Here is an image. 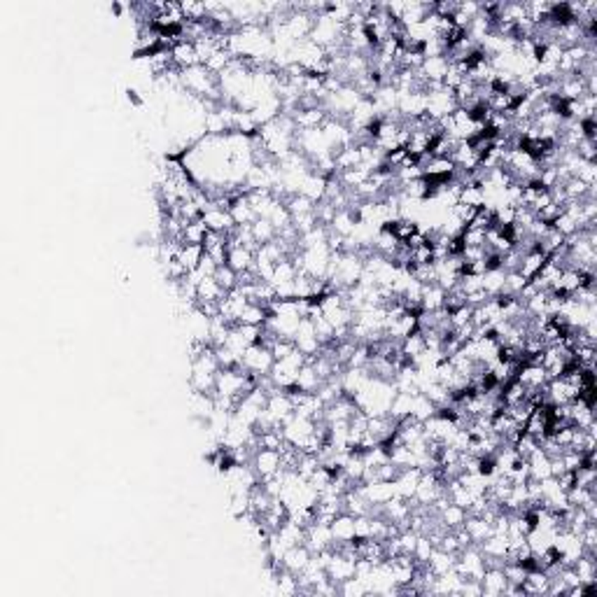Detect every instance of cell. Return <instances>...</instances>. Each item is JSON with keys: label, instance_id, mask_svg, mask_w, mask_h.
<instances>
[{"label": "cell", "instance_id": "obj_14", "mask_svg": "<svg viewBox=\"0 0 597 597\" xmlns=\"http://www.w3.org/2000/svg\"><path fill=\"white\" fill-rule=\"evenodd\" d=\"M455 558H457V555H453V553H446V550H441V548H434L424 567H427L434 576H441V574H446V572H450V569L455 567Z\"/></svg>", "mask_w": 597, "mask_h": 597}, {"label": "cell", "instance_id": "obj_5", "mask_svg": "<svg viewBox=\"0 0 597 597\" xmlns=\"http://www.w3.org/2000/svg\"><path fill=\"white\" fill-rule=\"evenodd\" d=\"M201 222L208 231H217V234H229L236 227L234 217H231V212L227 208H208L201 215Z\"/></svg>", "mask_w": 597, "mask_h": 597}, {"label": "cell", "instance_id": "obj_12", "mask_svg": "<svg viewBox=\"0 0 597 597\" xmlns=\"http://www.w3.org/2000/svg\"><path fill=\"white\" fill-rule=\"evenodd\" d=\"M436 514H439L441 525L446 530H460L464 525V520H467V516H469L467 509L457 507V504H453V502H448L446 507H441Z\"/></svg>", "mask_w": 597, "mask_h": 597}, {"label": "cell", "instance_id": "obj_20", "mask_svg": "<svg viewBox=\"0 0 597 597\" xmlns=\"http://www.w3.org/2000/svg\"><path fill=\"white\" fill-rule=\"evenodd\" d=\"M205 234H208V229H205V224L201 220H194V222L184 224L182 245H203Z\"/></svg>", "mask_w": 597, "mask_h": 597}, {"label": "cell", "instance_id": "obj_21", "mask_svg": "<svg viewBox=\"0 0 597 597\" xmlns=\"http://www.w3.org/2000/svg\"><path fill=\"white\" fill-rule=\"evenodd\" d=\"M215 280L220 282V287L224 292H231V289H236V285H238V273H236V271H231L227 264H224V266H220L215 271Z\"/></svg>", "mask_w": 597, "mask_h": 597}, {"label": "cell", "instance_id": "obj_16", "mask_svg": "<svg viewBox=\"0 0 597 597\" xmlns=\"http://www.w3.org/2000/svg\"><path fill=\"white\" fill-rule=\"evenodd\" d=\"M269 317V308L260 306V303H248L245 310L238 317V324H250V327H264Z\"/></svg>", "mask_w": 597, "mask_h": 597}, {"label": "cell", "instance_id": "obj_15", "mask_svg": "<svg viewBox=\"0 0 597 597\" xmlns=\"http://www.w3.org/2000/svg\"><path fill=\"white\" fill-rule=\"evenodd\" d=\"M443 298H446V289H441L436 282L422 285V294H420V308L422 310H441Z\"/></svg>", "mask_w": 597, "mask_h": 597}, {"label": "cell", "instance_id": "obj_1", "mask_svg": "<svg viewBox=\"0 0 597 597\" xmlns=\"http://www.w3.org/2000/svg\"><path fill=\"white\" fill-rule=\"evenodd\" d=\"M273 353L264 346V343H255L245 350V355L241 357V364L238 367L245 369L248 374H255V376H266L271 367H273Z\"/></svg>", "mask_w": 597, "mask_h": 597}, {"label": "cell", "instance_id": "obj_2", "mask_svg": "<svg viewBox=\"0 0 597 597\" xmlns=\"http://www.w3.org/2000/svg\"><path fill=\"white\" fill-rule=\"evenodd\" d=\"M252 469L260 476V481L271 479V476H276L280 472V453H278V450H269V448H257L255 457H252Z\"/></svg>", "mask_w": 597, "mask_h": 597}, {"label": "cell", "instance_id": "obj_9", "mask_svg": "<svg viewBox=\"0 0 597 597\" xmlns=\"http://www.w3.org/2000/svg\"><path fill=\"white\" fill-rule=\"evenodd\" d=\"M448 68H450V61L446 56H424V61L420 65V75L427 79V82H443Z\"/></svg>", "mask_w": 597, "mask_h": 597}, {"label": "cell", "instance_id": "obj_10", "mask_svg": "<svg viewBox=\"0 0 597 597\" xmlns=\"http://www.w3.org/2000/svg\"><path fill=\"white\" fill-rule=\"evenodd\" d=\"M227 266H229L231 271H236L238 276L245 273V271H252V266H255V252L248 250V248H243V245L229 248Z\"/></svg>", "mask_w": 597, "mask_h": 597}, {"label": "cell", "instance_id": "obj_3", "mask_svg": "<svg viewBox=\"0 0 597 597\" xmlns=\"http://www.w3.org/2000/svg\"><path fill=\"white\" fill-rule=\"evenodd\" d=\"M516 381H518L525 390H541V388H546L548 376H546V371H543L541 364L525 362V364H520L518 371H516Z\"/></svg>", "mask_w": 597, "mask_h": 597}, {"label": "cell", "instance_id": "obj_13", "mask_svg": "<svg viewBox=\"0 0 597 597\" xmlns=\"http://www.w3.org/2000/svg\"><path fill=\"white\" fill-rule=\"evenodd\" d=\"M546 260H548V257L543 255V252H539V250H530V252H525V255H523L520 266H518V273H520L523 278H525L527 282H530V280H532V278L541 271V266H543V264H546Z\"/></svg>", "mask_w": 597, "mask_h": 597}, {"label": "cell", "instance_id": "obj_6", "mask_svg": "<svg viewBox=\"0 0 597 597\" xmlns=\"http://www.w3.org/2000/svg\"><path fill=\"white\" fill-rule=\"evenodd\" d=\"M509 581L507 576H504V569L502 567H486V572H483L481 576V590L483 595H504V590H507Z\"/></svg>", "mask_w": 597, "mask_h": 597}, {"label": "cell", "instance_id": "obj_7", "mask_svg": "<svg viewBox=\"0 0 597 597\" xmlns=\"http://www.w3.org/2000/svg\"><path fill=\"white\" fill-rule=\"evenodd\" d=\"M170 56H173V65L177 70H187L191 65H198V54H196L194 42H187V40L175 42L173 49H170Z\"/></svg>", "mask_w": 597, "mask_h": 597}, {"label": "cell", "instance_id": "obj_17", "mask_svg": "<svg viewBox=\"0 0 597 597\" xmlns=\"http://www.w3.org/2000/svg\"><path fill=\"white\" fill-rule=\"evenodd\" d=\"M250 231H252V238L257 241V245L276 241V236H278L276 227L269 220H264V217H257V220L250 224Z\"/></svg>", "mask_w": 597, "mask_h": 597}, {"label": "cell", "instance_id": "obj_4", "mask_svg": "<svg viewBox=\"0 0 597 597\" xmlns=\"http://www.w3.org/2000/svg\"><path fill=\"white\" fill-rule=\"evenodd\" d=\"M310 558H313V553L308 550L306 543H296V546H292L285 550L282 555V569H287V572L292 574H301L303 569H306V565L310 562Z\"/></svg>", "mask_w": 597, "mask_h": 597}, {"label": "cell", "instance_id": "obj_8", "mask_svg": "<svg viewBox=\"0 0 597 597\" xmlns=\"http://www.w3.org/2000/svg\"><path fill=\"white\" fill-rule=\"evenodd\" d=\"M331 536H334L336 543H348L353 541L357 532H355V518L350 514H338L334 520H331Z\"/></svg>", "mask_w": 597, "mask_h": 597}, {"label": "cell", "instance_id": "obj_18", "mask_svg": "<svg viewBox=\"0 0 597 597\" xmlns=\"http://www.w3.org/2000/svg\"><path fill=\"white\" fill-rule=\"evenodd\" d=\"M203 245H182L180 252H177V260H180V264L184 266V271H196L198 262H201L203 257Z\"/></svg>", "mask_w": 597, "mask_h": 597}, {"label": "cell", "instance_id": "obj_11", "mask_svg": "<svg viewBox=\"0 0 597 597\" xmlns=\"http://www.w3.org/2000/svg\"><path fill=\"white\" fill-rule=\"evenodd\" d=\"M462 527H464V532L469 534V539H472L476 546H479L483 539H488V536L493 534V523L486 520L483 516H467V520H464Z\"/></svg>", "mask_w": 597, "mask_h": 597}, {"label": "cell", "instance_id": "obj_19", "mask_svg": "<svg viewBox=\"0 0 597 597\" xmlns=\"http://www.w3.org/2000/svg\"><path fill=\"white\" fill-rule=\"evenodd\" d=\"M411 415H413L415 420L424 422V420H429V417H432V415H436V406H434V404L429 401L427 397H424L422 392H417V395L413 397V406H411Z\"/></svg>", "mask_w": 597, "mask_h": 597}]
</instances>
